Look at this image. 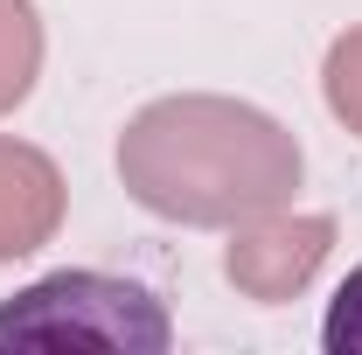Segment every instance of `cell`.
I'll list each match as a JSON object with an SVG mask.
<instances>
[{
    "mask_svg": "<svg viewBox=\"0 0 362 355\" xmlns=\"http://www.w3.org/2000/svg\"><path fill=\"white\" fill-rule=\"evenodd\" d=\"M119 175L153 216L244 223L300 188V146L251 105L168 98L146 105L119 139Z\"/></svg>",
    "mask_w": 362,
    "mask_h": 355,
    "instance_id": "1",
    "label": "cell"
},
{
    "mask_svg": "<svg viewBox=\"0 0 362 355\" xmlns=\"http://www.w3.org/2000/svg\"><path fill=\"white\" fill-rule=\"evenodd\" d=\"M7 349H112V355H160L175 349L168 307L112 272H56L0 300V355Z\"/></svg>",
    "mask_w": 362,
    "mask_h": 355,
    "instance_id": "2",
    "label": "cell"
},
{
    "mask_svg": "<svg viewBox=\"0 0 362 355\" xmlns=\"http://www.w3.org/2000/svg\"><path fill=\"white\" fill-rule=\"evenodd\" d=\"M327 237H334V223L314 216V223H279V230H258V237H244V244H230V279L251 293V300H286V293H300L307 286V272L320 265V251H327Z\"/></svg>",
    "mask_w": 362,
    "mask_h": 355,
    "instance_id": "3",
    "label": "cell"
},
{
    "mask_svg": "<svg viewBox=\"0 0 362 355\" xmlns=\"http://www.w3.org/2000/svg\"><path fill=\"white\" fill-rule=\"evenodd\" d=\"M56 168L28 146H7L0 139V258H21L35 251L49 230H56Z\"/></svg>",
    "mask_w": 362,
    "mask_h": 355,
    "instance_id": "4",
    "label": "cell"
},
{
    "mask_svg": "<svg viewBox=\"0 0 362 355\" xmlns=\"http://www.w3.org/2000/svg\"><path fill=\"white\" fill-rule=\"evenodd\" d=\"M35 56H42L35 7H28V0H0V112L21 105V91L35 77Z\"/></svg>",
    "mask_w": 362,
    "mask_h": 355,
    "instance_id": "5",
    "label": "cell"
},
{
    "mask_svg": "<svg viewBox=\"0 0 362 355\" xmlns=\"http://www.w3.org/2000/svg\"><path fill=\"white\" fill-rule=\"evenodd\" d=\"M320 349H327V355H362V265L349 272V279H341V293L327 300Z\"/></svg>",
    "mask_w": 362,
    "mask_h": 355,
    "instance_id": "6",
    "label": "cell"
},
{
    "mask_svg": "<svg viewBox=\"0 0 362 355\" xmlns=\"http://www.w3.org/2000/svg\"><path fill=\"white\" fill-rule=\"evenodd\" d=\"M327 98H334V112L362 133V35L334 42V56H327Z\"/></svg>",
    "mask_w": 362,
    "mask_h": 355,
    "instance_id": "7",
    "label": "cell"
}]
</instances>
